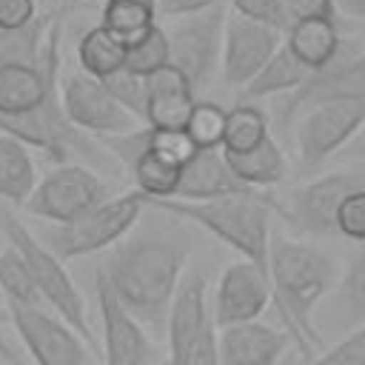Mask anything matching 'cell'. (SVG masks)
<instances>
[{
	"instance_id": "cell-1",
	"label": "cell",
	"mask_w": 365,
	"mask_h": 365,
	"mask_svg": "<svg viewBox=\"0 0 365 365\" xmlns=\"http://www.w3.org/2000/svg\"><path fill=\"white\" fill-rule=\"evenodd\" d=\"M191 245L194 240L185 231V220L163 214L160 222H145L143 228L134 225L100 262V271L120 302L151 334L165 331Z\"/></svg>"
},
{
	"instance_id": "cell-2",
	"label": "cell",
	"mask_w": 365,
	"mask_h": 365,
	"mask_svg": "<svg viewBox=\"0 0 365 365\" xmlns=\"http://www.w3.org/2000/svg\"><path fill=\"white\" fill-rule=\"evenodd\" d=\"M268 271L274 311L288 336L297 342L299 356L308 362L322 345V334L314 314L322 299L334 291L339 279V262L311 242L291 240L282 231H274Z\"/></svg>"
},
{
	"instance_id": "cell-3",
	"label": "cell",
	"mask_w": 365,
	"mask_h": 365,
	"mask_svg": "<svg viewBox=\"0 0 365 365\" xmlns=\"http://www.w3.org/2000/svg\"><path fill=\"white\" fill-rule=\"evenodd\" d=\"M145 205L163 214H171L177 220H185L188 225H197L217 237L222 245L234 248L242 259L262 268L268 277V259H271V200L259 191L248 194H228L214 200H151L145 197Z\"/></svg>"
},
{
	"instance_id": "cell-4",
	"label": "cell",
	"mask_w": 365,
	"mask_h": 365,
	"mask_svg": "<svg viewBox=\"0 0 365 365\" xmlns=\"http://www.w3.org/2000/svg\"><path fill=\"white\" fill-rule=\"evenodd\" d=\"M0 234L6 237V242L20 251V257L26 259L31 277H34V285L43 297V302L57 314L63 317L91 348L97 345L94 342V331L88 325V317H86V302H83V294L77 291L74 279L68 277L63 259L34 234L29 231L11 211L9 205L0 208Z\"/></svg>"
},
{
	"instance_id": "cell-5",
	"label": "cell",
	"mask_w": 365,
	"mask_h": 365,
	"mask_svg": "<svg viewBox=\"0 0 365 365\" xmlns=\"http://www.w3.org/2000/svg\"><path fill=\"white\" fill-rule=\"evenodd\" d=\"M143 211L145 197L140 191L111 194L68 222H48V228H43L37 237L66 262L111 248L140 222Z\"/></svg>"
},
{
	"instance_id": "cell-6",
	"label": "cell",
	"mask_w": 365,
	"mask_h": 365,
	"mask_svg": "<svg viewBox=\"0 0 365 365\" xmlns=\"http://www.w3.org/2000/svg\"><path fill=\"white\" fill-rule=\"evenodd\" d=\"M111 197V185L86 163H57L43 180H37L26 211L43 222H68L91 205Z\"/></svg>"
},
{
	"instance_id": "cell-7",
	"label": "cell",
	"mask_w": 365,
	"mask_h": 365,
	"mask_svg": "<svg viewBox=\"0 0 365 365\" xmlns=\"http://www.w3.org/2000/svg\"><path fill=\"white\" fill-rule=\"evenodd\" d=\"M225 6L217 3L205 11L177 17V23L165 31L171 48V66H177L194 94L202 91L214 71L222 63V40H225Z\"/></svg>"
},
{
	"instance_id": "cell-8",
	"label": "cell",
	"mask_w": 365,
	"mask_h": 365,
	"mask_svg": "<svg viewBox=\"0 0 365 365\" xmlns=\"http://www.w3.org/2000/svg\"><path fill=\"white\" fill-rule=\"evenodd\" d=\"M356 188H365V168H339L331 174H319L288 194L282 217L299 237H331L336 234L339 202Z\"/></svg>"
},
{
	"instance_id": "cell-9",
	"label": "cell",
	"mask_w": 365,
	"mask_h": 365,
	"mask_svg": "<svg viewBox=\"0 0 365 365\" xmlns=\"http://www.w3.org/2000/svg\"><path fill=\"white\" fill-rule=\"evenodd\" d=\"M9 317L34 365H94L91 345L51 308L9 302Z\"/></svg>"
},
{
	"instance_id": "cell-10",
	"label": "cell",
	"mask_w": 365,
	"mask_h": 365,
	"mask_svg": "<svg viewBox=\"0 0 365 365\" xmlns=\"http://www.w3.org/2000/svg\"><path fill=\"white\" fill-rule=\"evenodd\" d=\"M365 125V97L362 100H328L302 111L297 128V157L299 171H317L331 154H336L359 128Z\"/></svg>"
},
{
	"instance_id": "cell-11",
	"label": "cell",
	"mask_w": 365,
	"mask_h": 365,
	"mask_svg": "<svg viewBox=\"0 0 365 365\" xmlns=\"http://www.w3.org/2000/svg\"><path fill=\"white\" fill-rule=\"evenodd\" d=\"M365 97V51H354L351 43L319 71H311L299 88L288 94L279 111V128L285 131L302 111L328 100H362Z\"/></svg>"
},
{
	"instance_id": "cell-12",
	"label": "cell",
	"mask_w": 365,
	"mask_h": 365,
	"mask_svg": "<svg viewBox=\"0 0 365 365\" xmlns=\"http://www.w3.org/2000/svg\"><path fill=\"white\" fill-rule=\"evenodd\" d=\"M60 97L66 117L86 134L100 137H114L137 128V117H131L103 86V80L80 71H71L60 77Z\"/></svg>"
},
{
	"instance_id": "cell-13",
	"label": "cell",
	"mask_w": 365,
	"mask_h": 365,
	"mask_svg": "<svg viewBox=\"0 0 365 365\" xmlns=\"http://www.w3.org/2000/svg\"><path fill=\"white\" fill-rule=\"evenodd\" d=\"M94 297L103 325V362L106 365H148L151 342L143 322L120 302L106 274H94Z\"/></svg>"
},
{
	"instance_id": "cell-14",
	"label": "cell",
	"mask_w": 365,
	"mask_h": 365,
	"mask_svg": "<svg viewBox=\"0 0 365 365\" xmlns=\"http://www.w3.org/2000/svg\"><path fill=\"white\" fill-rule=\"evenodd\" d=\"M282 46L279 31L248 20V17H228L225 20V40H222V80L231 88H245V83L271 60V54Z\"/></svg>"
},
{
	"instance_id": "cell-15",
	"label": "cell",
	"mask_w": 365,
	"mask_h": 365,
	"mask_svg": "<svg viewBox=\"0 0 365 365\" xmlns=\"http://www.w3.org/2000/svg\"><path fill=\"white\" fill-rule=\"evenodd\" d=\"M271 277L257 268L248 259L231 262L217 282L214 291V325H237V322H251L257 319L268 305H271Z\"/></svg>"
},
{
	"instance_id": "cell-16",
	"label": "cell",
	"mask_w": 365,
	"mask_h": 365,
	"mask_svg": "<svg viewBox=\"0 0 365 365\" xmlns=\"http://www.w3.org/2000/svg\"><path fill=\"white\" fill-rule=\"evenodd\" d=\"M211 325L208 314V282L202 271H188L174 294L165 336H168V359L171 365H188L191 351L197 348L202 331Z\"/></svg>"
},
{
	"instance_id": "cell-17",
	"label": "cell",
	"mask_w": 365,
	"mask_h": 365,
	"mask_svg": "<svg viewBox=\"0 0 365 365\" xmlns=\"http://www.w3.org/2000/svg\"><path fill=\"white\" fill-rule=\"evenodd\" d=\"M288 339L291 336L285 328H274L257 319L217 328L220 365H277L288 348Z\"/></svg>"
},
{
	"instance_id": "cell-18",
	"label": "cell",
	"mask_w": 365,
	"mask_h": 365,
	"mask_svg": "<svg viewBox=\"0 0 365 365\" xmlns=\"http://www.w3.org/2000/svg\"><path fill=\"white\" fill-rule=\"evenodd\" d=\"M145 125L151 128H185V120L197 103L188 77L171 63L145 74Z\"/></svg>"
},
{
	"instance_id": "cell-19",
	"label": "cell",
	"mask_w": 365,
	"mask_h": 365,
	"mask_svg": "<svg viewBox=\"0 0 365 365\" xmlns=\"http://www.w3.org/2000/svg\"><path fill=\"white\" fill-rule=\"evenodd\" d=\"M248 188L228 165L222 148H197V154L182 165L174 200H214L228 194H248Z\"/></svg>"
},
{
	"instance_id": "cell-20",
	"label": "cell",
	"mask_w": 365,
	"mask_h": 365,
	"mask_svg": "<svg viewBox=\"0 0 365 365\" xmlns=\"http://www.w3.org/2000/svg\"><path fill=\"white\" fill-rule=\"evenodd\" d=\"M328 325L339 331H354L365 325V242L351 251L345 271L339 274L334 291L319 305Z\"/></svg>"
},
{
	"instance_id": "cell-21",
	"label": "cell",
	"mask_w": 365,
	"mask_h": 365,
	"mask_svg": "<svg viewBox=\"0 0 365 365\" xmlns=\"http://www.w3.org/2000/svg\"><path fill=\"white\" fill-rule=\"evenodd\" d=\"M285 46L291 48V54L308 71H319V68H325L342 51L345 40L339 37L336 20L314 17V20H297V23H291L288 26Z\"/></svg>"
},
{
	"instance_id": "cell-22",
	"label": "cell",
	"mask_w": 365,
	"mask_h": 365,
	"mask_svg": "<svg viewBox=\"0 0 365 365\" xmlns=\"http://www.w3.org/2000/svg\"><path fill=\"white\" fill-rule=\"evenodd\" d=\"M37 185V168L26 143L0 131V200L6 205H26Z\"/></svg>"
},
{
	"instance_id": "cell-23",
	"label": "cell",
	"mask_w": 365,
	"mask_h": 365,
	"mask_svg": "<svg viewBox=\"0 0 365 365\" xmlns=\"http://www.w3.org/2000/svg\"><path fill=\"white\" fill-rule=\"evenodd\" d=\"M311 71L291 54V48L282 43L271 60L245 83V88H240V103H251V100H259V97H268V94H282V91H294L305 83Z\"/></svg>"
},
{
	"instance_id": "cell-24",
	"label": "cell",
	"mask_w": 365,
	"mask_h": 365,
	"mask_svg": "<svg viewBox=\"0 0 365 365\" xmlns=\"http://www.w3.org/2000/svg\"><path fill=\"white\" fill-rule=\"evenodd\" d=\"M225 160H228L231 171L248 188H257V191L277 185L285 177V157H282L279 143L271 134L248 151H225Z\"/></svg>"
},
{
	"instance_id": "cell-25",
	"label": "cell",
	"mask_w": 365,
	"mask_h": 365,
	"mask_svg": "<svg viewBox=\"0 0 365 365\" xmlns=\"http://www.w3.org/2000/svg\"><path fill=\"white\" fill-rule=\"evenodd\" d=\"M125 51H128V43L120 40L111 29H106L103 23L100 26H91L80 43H77V60H80V68L97 80L125 68Z\"/></svg>"
},
{
	"instance_id": "cell-26",
	"label": "cell",
	"mask_w": 365,
	"mask_h": 365,
	"mask_svg": "<svg viewBox=\"0 0 365 365\" xmlns=\"http://www.w3.org/2000/svg\"><path fill=\"white\" fill-rule=\"evenodd\" d=\"M134 182H137V191L143 197H151V200H165V197H174L177 194V185H180V174H182V165L160 157L157 151L145 148L134 165L128 168Z\"/></svg>"
},
{
	"instance_id": "cell-27",
	"label": "cell",
	"mask_w": 365,
	"mask_h": 365,
	"mask_svg": "<svg viewBox=\"0 0 365 365\" xmlns=\"http://www.w3.org/2000/svg\"><path fill=\"white\" fill-rule=\"evenodd\" d=\"M103 26L120 40L134 43L151 26H157V0H106Z\"/></svg>"
},
{
	"instance_id": "cell-28",
	"label": "cell",
	"mask_w": 365,
	"mask_h": 365,
	"mask_svg": "<svg viewBox=\"0 0 365 365\" xmlns=\"http://www.w3.org/2000/svg\"><path fill=\"white\" fill-rule=\"evenodd\" d=\"M48 23H51V14H37L31 23L20 29H0V66L37 63L43 54Z\"/></svg>"
},
{
	"instance_id": "cell-29",
	"label": "cell",
	"mask_w": 365,
	"mask_h": 365,
	"mask_svg": "<svg viewBox=\"0 0 365 365\" xmlns=\"http://www.w3.org/2000/svg\"><path fill=\"white\" fill-rule=\"evenodd\" d=\"M265 137H268V117L262 114V108L251 103H237L234 108H228L222 151H248Z\"/></svg>"
},
{
	"instance_id": "cell-30",
	"label": "cell",
	"mask_w": 365,
	"mask_h": 365,
	"mask_svg": "<svg viewBox=\"0 0 365 365\" xmlns=\"http://www.w3.org/2000/svg\"><path fill=\"white\" fill-rule=\"evenodd\" d=\"M0 291H3L6 305L9 302H17V305H46L40 291H37V285H34V277H31L26 259L11 245H6L0 251Z\"/></svg>"
},
{
	"instance_id": "cell-31",
	"label": "cell",
	"mask_w": 365,
	"mask_h": 365,
	"mask_svg": "<svg viewBox=\"0 0 365 365\" xmlns=\"http://www.w3.org/2000/svg\"><path fill=\"white\" fill-rule=\"evenodd\" d=\"M171 63V48H168V34L165 29L151 26L145 34H140L134 43H128V51H125V68L134 71V74H151L163 66Z\"/></svg>"
},
{
	"instance_id": "cell-32",
	"label": "cell",
	"mask_w": 365,
	"mask_h": 365,
	"mask_svg": "<svg viewBox=\"0 0 365 365\" xmlns=\"http://www.w3.org/2000/svg\"><path fill=\"white\" fill-rule=\"evenodd\" d=\"M225 120H228V108L211 100H197L185 120V134L197 148H222Z\"/></svg>"
},
{
	"instance_id": "cell-33",
	"label": "cell",
	"mask_w": 365,
	"mask_h": 365,
	"mask_svg": "<svg viewBox=\"0 0 365 365\" xmlns=\"http://www.w3.org/2000/svg\"><path fill=\"white\" fill-rule=\"evenodd\" d=\"M103 86L108 88V94L137 120H145V77L143 74H134L128 68H120L108 77H103Z\"/></svg>"
},
{
	"instance_id": "cell-34",
	"label": "cell",
	"mask_w": 365,
	"mask_h": 365,
	"mask_svg": "<svg viewBox=\"0 0 365 365\" xmlns=\"http://www.w3.org/2000/svg\"><path fill=\"white\" fill-rule=\"evenodd\" d=\"M148 148L157 151L160 157L177 163V165H185L197 154V145L191 143L185 128H151L148 131Z\"/></svg>"
},
{
	"instance_id": "cell-35",
	"label": "cell",
	"mask_w": 365,
	"mask_h": 365,
	"mask_svg": "<svg viewBox=\"0 0 365 365\" xmlns=\"http://www.w3.org/2000/svg\"><path fill=\"white\" fill-rule=\"evenodd\" d=\"M308 365H365V325L348 331V336H342L325 354L308 359Z\"/></svg>"
},
{
	"instance_id": "cell-36",
	"label": "cell",
	"mask_w": 365,
	"mask_h": 365,
	"mask_svg": "<svg viewBox=\"0 0 365 365\" xmlns=\"http://www.w3.org/2000/svg\"><path fill=\"white\" fill-rule=\"evenodd\" d=\"M336 234L365 242V188L351 191L336 208Z\"/></svg>"
},
{
	"instance_id": "cell-37",
	"label": "cell",
	"mask_w": 365,
	"mask_h": 365,
	"mask_svg": "<svg viewBox=\"0 0 365 365\" xmlns=\"http://www.w3.org/2000/svg\"><path fill=\"white\" fill-rule=\"evenodd\" d=\"M231 6L240 17L265 23L277 31H288V26H291V20L282 9V0H231Z\"/></svg>"
},
{
	"instance_id": "cell-38",
	"label": "cell",
	"mask_w": 365,
	"mask_h": 365,
	"mask_svg": "<svg viewBox=\"0 0 365 365\" xmlns=\"http://www.w3.org/2000/svg\"><path fill=\"white\" fill-rule=\"evenodd\" d=\"M282 9L291 23L297 20H314V17H328L336 20V0H282Z\"/></svg>"
},
{
	"instance_id": "cell-39",
	"label": "cell",
	"mask_w": 365,
	"mask_h": 365,
	"mask_svg": "<svg viewBox=\"0 0 365 365\" xmlns=\"http://www.w3.org/2000/svg\"><path fill=\"white\" fill-rule=\"evenodd\" d=\"M37 17V0H0V29H20Z\"/></svg>"
},
{
	"instance_id": "cell-40",
	"label": "cell",
	"mask_w": 365,
	"mask_h": 365,
	"mask_svg": "<svg viewBox=\"0 0 365 365\" xmlns=\"http://www.w3.org/2000/svg\"><path fill=\"white\" fill-rule=\"evenodd\" d=\"M188 365H220V351H217V328H214V319H211V325L202 331V336H200L197 348L191 351Z\"/></svg>"
},
{
	"instance_id": "cell-41",
	"label": "cell",
	"mask_w": 365,
	"mask_h": 365,
	"mask_svg": "<svg viewBox=\"0 0 365 365\" xmlns=\"http://www.w3.org/2000/svg\"><path fill=\"white\" fill-rule=\"evenodd\" d=\"M222 0H157V14L165 17H185V14H197L205 11L211 6H217Z\"/></svg>"
},
{
	"instance_id": "cell-42",
	"label": "cell",
	"mask_w": 365,
	"mask_h": 365,
	"mask_svg": "<svg viewBox=\"0 0 365 365\" xmlns=\"http://www.w3.org/2000/svg\"><path fill=\"white\" fill-rule=\"evenodd\" d=\"M336 9L351 17H365V0H336Z\"/></svg>"
},
{
	"instance_id": "cell-43",
	"label": "cell",
	"mask_w": 365,
	"mask_h": 365,
	"mask_svg": "<svg viewBox=\"0 0 365 365\" xmlns=\"http://www.w3.org/2000/svg\"><path fill=\"white\" fill-rule=\"evenodd\" d=\"M154 365H171V359H160V362H154Z\"/></svg>"
},
{
	"instance_id": "cell-44",
	"label": "cell",
	"mask_w": 365,
	"mask_h": 365,
	"mask_svg": "<svg viewBox=\"0 0 365 365\" xmlns=\"http://www.w3.org/2000/svg\"><path fill=\"white\" fill-rule=\"evenodd\" d=\"M362 145H365V125H362Z\"/></svg>"
},
{
	"instance_id": "cell-45",
	"label": "cell",
	"mask_w": 365,
	"mask_h": 365,
	"mask_svg": "<svg viewBox=\"0 0 365 365\" xmlns=\"http://www.w3.org/2000/svg\"><path fill=\"white\" fill-rule=\"evenodd\" d=\"M0 302H6V299H3V291H0Z\"/></svg>"
},
{
	"instance_id": "cell-46",
	"label": "cell",
	"mask_w": 365,
	"mask_h": 365,
	"mask_svg": "<svg viewBox=\"0 0 365 365\" xmlns=\"http://www.w3.org/2000/svg\"><path fill=\"white\" fill-rule=\"evenodd\" d=\"M0 365H6V362H3V359H0Z\"/></svg>"
}]
</instances>
